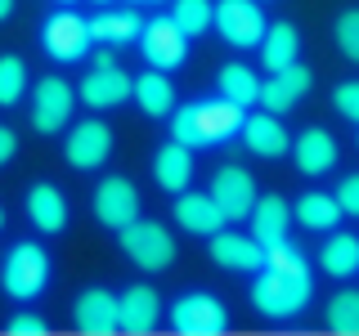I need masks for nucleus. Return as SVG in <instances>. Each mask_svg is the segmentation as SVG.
Listing matches in <instances>:
<instances>
[{"mask_svg":"<svg viewBox=\"0 0 359 336\" xmlns=\"http://www.w3.org/2000/svg\"><path fill=\"white\" fill-rule=\"evenodd\" d=\"M207 193L216 197V206H220L224 220H247L252 206H256V179H252L247 166H220V171L211 175Z\"/></svg>","mask_w":359,"mask_h":336,"instance_id":"ddd939ff","label":"nucleus"},{"mask_svg":"<svg viewBox=\"0 0 359 336\" xmlns=\"http://www.w3.org/2000/svg\"><path fill=\"white\" fill-rule=\"evenodd\" d=\"M153 179L157 188H166V193H184L189 184H194V148H184V144H162V148L153 153Z\"/></svg>","mask_w":359,"mask_h":336,"instance_id":"412c9836","label":"nucleus"},{"mask_svg":"<svg viewBox=\"0 0 359 336\" xmlns=\"http://www.w3.org/2000/svg\"><path fill=\"white\" fill-rule=\"evenodd\" d=\"M292 220H297L301 229H310V233H332L337 224H341V206H337L332 193H314V188H310V193L297 197Z\"/></svg>","mask_w":359,"mask_h":336,"instance_id":"bb28decb","label":"nucleus"},{"mask_svg":"<svg viewBox=\"0 0 359 336\" xmlns=\"http://www.w3.org/2000/svg\"><path fill=\"white\" fill-rule=\"evenodd\" d=\"M243 144L252 148L256 157H283L287 153V126L274 117V112H252V117H243Z\"/></svg>","mask_w":359,"mask_h":336,"instance_id":"4be33fe9","label":"nucleus"},{"mask_svg":"<svg viewBox=\"0 0 359 336\" xmlns=\"http://www.w3.org/2000/svg\"><path fill=\"white\" fill-rule=\"evenodd\" d=\"M59 5H76V0H59Z\"/></svg>","mask_w":359,"mask_h":336,"instance_id":"37998d69","label":"nucleus"},{"mask_svg":"<svg viewBox=\"0 0 359 336\" xmlns=\"http://www.w3.org/2000/svg\"><path fill=\"white\" fill-rule=\"evenodd\" d=\"M256 50H261V63L269 67V72H283L287 63L301 59V31L292 27V22H269Z\"/></svg>","mask_w":359,"mask_h":336,"instance_id":"a878e982","label":"nucleus"},{"mask_svg":"<svg viewBox=\"0 0 359 336\" xmlns=\"http://www.w3.org/2000/svg\"><path fill=\"white\" fill-rule=\"evenodd\" d=\"M229 328V309L211 291H189L171 305V332L180 336H220Z\"/></svg>","mask_w":359,"mask_h":336,"instance_id":"6e6552de","label":"nucleus"},{"mask_svg":"<svg viewBox=\"0 0 359 336\" xmlns=\"http://www.w3.org/2000/svg\"><path fill=\"white\" fill-rule=\"evenodd\" d=\"M252 238L269 246V242H278V238H287V229H292V206H287V197H278V193H269V197H256V206H252Z\"/></svg>","mask_w":359,"mask_h":336,"instance_id":"393cba45","label":"nucleus"},{"mask_svg":"<svg viewBox=\"0 0 359 336\" xmlns=\"http://www.w3.org/2000/svg\"><path fill=\"white\" fill-rule=\"evenodd\" d=\"M50 287V251L41 242H14L0 265V291L9 300H36Z\"/></svg>","mask_w":359,"mask_h":336,"instance_id":"7ed1b4c3","label":"nucleus"},{"mask_svg":"<svg viewBox=\"0 0 359 336\" xmlns=\"http://www.w3.org/2000/svg\"><path fill=\"white\" fill-rule=\"evenodd\" d=\"M292 157H297V171L301 175H328V171H337V157H341V148H337V139L323 126H310V130L297 134Z\"/></svg>","mask_w":359,"mask_h":336,"instance_id":"6ab92c4d","label":"nucleus"},{"mask_svg":"<svg viewBox=\"0 0 359 336\" xmlns=\"http://www.w3.org/2000/svg\"><path fill=\"white\" fill-rule=\"evenodd\" d=\"M355 144H359V130H355Z\"/></svg>","mask_w":359,"mask_h":336,"instance_id":"c03bdc74","label":"nucleus"},{"mask_svg":"<svg viewBox=\"0 0 359 336\" xmlns=\"http://www.w3.org/2000/svg\"><path fill=\"white\" fill-rule=\"evenodd\" d=\"M319 265H323L328 278H355L359 274V238L332 229L328 242H323V251H319Z\"/></svg>","mask_w":359,"mask_h":336,"instance_id":"cd10ccee","label":"nucleus"},{"mask_svg":"<svg viewBox=\"0 0 359 336\" xmlns=\"http://www.w3.org/2000/svg\"><path fill=\"white\" fill-rule=\"evenodd\" d=\"M332 108L341 112L346 121H355V126H359V81H341V85H337L332 90Z\"/></svg>","mask_w":359,"mask_h":336,"instance_id":"f704fd0d","label":"nucleus"},{"mask_svg":"<svg viewBox=\"0 0 359 336\" xmlns=\"http://www.w3.org/2000/svg\"><path fill=\"white\" fill-rule=\"evenodd\" d=\"M247 108H238L233 99H202V104H180L171 112V139L184 144V148H216V144H229L233 134L243 130Z\"/></svg>","mask_w":359,"mask_h":336,"instance_id":"f257e3e1","label":"nucleus"},{"mask_svg":"<svg viewBox=\"0 0 359 336\" xmlns=\"http://www.w3.org/2000/svg\"><path fill=\"white\" fill-rule=\"evenodd\" d=\"M27 220L36 224V233L54 238L67 229V197L59 184H32L27 188Z\"/></svg>","mask_w":359,"mask_h":336,"instance_id":"aec40b11","label":"nucleus"},{"mask_svg":"<svg viewBox=\"0 0 359 336\" xmlns=\"http://www.w3.org/2000/svg\"><path fill=\"white\" fill-rule=\"evenodd\" d=\"M130 85H135V76H126L117 63H95L81 76V85H76V99L95 112H108V108H121L130 99Z\"/></svg>","mask_w":359,"mask_h":336,"instance_id":"f8f14e48","label":"nucleus"},{"mask_svg":"<svg viewBox=\"0 0 359 336\" xmlns=\"http://www.w3.org/2000/svg\"><path fill=\"white\" fill-rule=\"evenodd\" d=\"M175 224L184 233H194V238H211L216 229H224V220L220 216V206H216V197L211 193H194V188H184V193H175Z\"/></svg>","mask_w":359,"mask_h":336,"instance_id":"a211bd4d","label":"nucleus"},{"mask_svg":"<svg viewBox=\"0 0 359 336\" xmlns=\"http://www.w3.org/2000/svg\"><path fill=\"white\" fill-rule=\"evenodd\" d=\"M265 269H278V274H310V260L292 238H278L265 246Z\"/></svg>","mask_w":359,"mask_h":336,"instance_id":"473e14b6","label":"nucleus"},{"mask_svg":"<svg viewBox=\"0 0 359 336\" xmlns=\"http://www.w3.org/2000/svg\"><path fill=\"white\" fill-rule=\"evenodd\" d=\"M130 5H162V0H130Z\"/></svg>","mask_w":359,"mask_h":336,"instance_id":"ea45409f","label":"nucleus"},{"mask_svg":"<svg viewBox=\"0 0 359 336\" xmlns=\"http://www.w3.org/2000/svg\"><path fill=\"white\" fill-rule=\"evenodd\" d=\"M112 130L104 126V121H76L72 130H67V139H63V157H67V166L72 171H99V166L112 157Z\"/></svg>","mask_w":359,"mask_h":336,"instance_id":"9d476101","label":"nucleus"},{"mask_svg":"<svg viewBox=\"0 0 359 336\" xmlns=\"http://www.w3.org/2000/svg\"><path fill=\"white\" fill-rule=\"evenodd\" d=\"M14 153H18V134L9 130V126H0V166L14 162Z\"/></svg>","mask_w":359,"mask_h":336,"instance_id":"4c0bfd02","label":"nucleus"},{"mask_svg":"<svg viewBox=\"0 0 359 336\" xmlns=\"http://www.w3.org/2000/svg\"><path fill=\"white\" fill-rule=\"evenodd\" d=\"M95 5H112V0H95Z\"/></svg>","mask_w":359,"mask_h":336,"instance_id":"79ce46f5","label":"nucleus"},{"mask_svg":"<svg viewBox=\"0 0 359 336\" xmlns=\"http://www.w3.org/2000/svg\"><path fill=\"white\" fill-rule=\"evenodd\" d=\"M211 27L220 31L224 45H233V50H256L269 27L261 0H216V9H211Z\"/></svg>","mask_w":359,"mask_h":336,"instance_id":"39448f33","label":"nucleus"},{"mask_svg":"<svg viewBox=\"0 0 359 336\" xmlns=\"http://www.w3.org/2000/svg\"><path fill=\"white\" fill-rule=\"evenodd\" d=\"M157 318H162V296H157L153 287L135 283L117 296V332L126 336H149L157 328Z\"/></svg>","mask_w":359,"mask_h":336,"instance_id":"2eb2a0df","label":"nucleus"},{"mask_svg":"<svg viewBox=\"0 0 359 336\" xmlns=\"http://www.w3.org/2000/svg\"><path fill=\"white\" fill-rule=\"evenodd\" d=\"M32 85V72L18 54H0V108H14Z\"/></svg>","mask_w":359,"mask_h":336,"instance_id":"c756f323","label":"nucleus"},{"mask_svg":"<svg viewBox=\"0 0 359 336\" xmlns=\"http://www.w3.org/2000/svg\"><path fill=\"white\" fill-rule=\"evenodd\" d=\"M140 50L144 63L157 67V72H180L189 63V36L180 31V22L171 14H157L140 27Z\"/></svg>","mask_w":359,"mask_h":336,"instance_id":"0eeeda50","label":"nucleus"},{"mask_svg":"<svg viewBox=\"0 0 359 336\" xmlns=\"http://www.w3.org/2000/svg\"><path fill=\"white\" fill-rule=\"evenodd\" d=\"M41 45H45V54H50L54 63H76V59L90 54L95 41H90V22L76 14L72 5H63L41 22Z\"/></svg>","mask_w":359,"mask_h":336,"instance_id":"423d86ee","label":"nucleus"},{"mask_svg":"<svg viewBox=\"0 0 359 336\" xmlns=\"http://www.w3.org/2000/svg\"><path fill=\"white\" fill-rule=\"evenodd\" d=\"M310 85H314L310 67L306 63H287L283 72H269V81H261V99H256V104L265 112H274V117H283V112H292L310 94Z\"/></svg>","mask_w":359,"mask_h":336,"instance_id":"4468645a","label":"nucleus"},{"mask_svg":"<svg viewBox=\"0 0 359 336\" xmlns=\"http://www.w3.org/2000/svg\"><path fill=\"white\" fill-rule=\"evenodd\" d=\"M9 14H14V0H0V22H5Z\"/></svg>","mask_w":359,"mask_h":336,"instance_id":"58836bf2","label":"nucleus"},{"mask_svg":"<svg viewBox=\"0 0 359 336\" xmlns=\"http://www.w3.org/2000/svg\"><path fill=\"white\" fill-rule=\"evenodd\" d=\"M72 85L63 81V76H41L36 81V94H32V130L36 134H59L67 130V121H72Z\"/></svg>","mask_w":359,"mask_h":336,"instance_id":"1a4fd4ad","label":"nucleus"},{"mask_svg":"<svg viewBox=\"0 0 359 336\" xmlns=\"http://www.w3.org/2000/svg\"><path fill=\"white\" fill-rule=\"evenodd\" d=\"M314 300L310 274H278V269H256L252 278V305L265 318H297Z\"/></svg>","mask_w":359,"mask_h":336,"instance_id":"f03ea898","label":"nucleus"},{"mask_svg":"<svg viewBox=\"0 0 359 336\" xmlns=\"http://www.w3.org/2000/svg\"><path fill=\"white\" fill-rule=\"evenodd\" d=\"M121 233V251H126V260L135 269H144V274H162V269H171L175 260V238H171V229L166 224H157V220H130L126 229H117Z\"/></svg>","mask_w":359,"mask_h":336,"instance_id":"20e7f679","label":"nucleus"},{"mask_svg":"<svg viewBox=\"0 0 359 336\" xmlns=\"http://www.w3.org/2000/svg\"><path fill=\"white\" fill-rule=\"evenodd\" d=\"M211 260L220 269H229V274H256V269H265V246L252 233L216 229L211 233Z\"/></svg>","mask_w":359,"mask_h":336,"instance_id":"dca6fc26","label":"nucleus"},{"mask_svg":"<svg viewBox=\"0 0 359 336\" xmlns=\"http://www.w3.org/2000/svg\"><path fill=\"white\" fill-rule=\"evenodd\" d=\"M86 22H90V41L99 45H130L140 41V27H144V18L135 9H112V5H99V14Z\"/></svg>","mask_w":359,"mask_h":336,"instance_id":"b1692460","label":"nucleus"},{"mask_svg":"<svg viewBox=\"0 0 359 336\" xmlns=\"http://www.w3.org/2000/svg\"><path fill=\"white\" fill-rule=\"evenodd\" d=\"M0 229H5V206H0Z\"/></svg>","mask_w":359,"mask_h":336,"instance_id":"a19ab883","label":"nucleus"},{"mask_svg":"<svg viewBox=\"0 0 359 336\" xmlns=\"http://www.w3.org/2000/svg\"><path fill=\"white\" fill-rule=\"evenodd\" d=\"M211 9H216L211 0H171V18L180 22V31H184L189 41L211 31Z\"/></svg>","mask_w":359,"mask_h":336,"instance_id":"7c9ffc66","label":"nucleus"},{"mask_svg":"<svg viewBox=\"0 0 359 336\" xmlns=\"http://www.w3.org/2000/svg\"><path fill=\"white\" fill-rule=\"evenodd\" d=\"M216 85H220V94L233 99L238 108H252L256 99H261V76H256L247 63H224L220 76H216Z\"/></svg>","mask_w":359,"mask_h":336,"instance_id":"c85d7f7f","label":"nucleus"},{"mask_svg":"<svg viewBox=\"0 0 359 336\" xmlns=\"http://www.w3.org/2000/svg\"><path fill=\"white\" fill-rule=\"evenodd\" d=\"M72 323L86 336H112L117 332V296L108 287H86L72 305Z\"/></svg>","mask_w":359,"mask_h":336,"instance_id":"f3484780","label":"nucleus"},{"mask_svg":"<svg viewBox=\"0 0 359 336\" xmlns=\"http://www.w3.org/2000/svg\"><path fill=\"white\" fill-rule=\"evenodd\" d=\"M323 318L337 336H359V291H337Z\"/></svg>","mask_w":359,"mask_h":336,"instance_id":"2f4dec72","label":"nucleus"},{"mask_svg":"<svg viewBox=\"0 0 359 336\" xmlns=\"http://www.w3.org/2000/svg\"><path fill=\"white\" fill-rule=\"evenodd\" d=\"M261 5H265V0H261Z\"/></svg>","mask_w":359,"mask_h":336,"instance_id":"a18cd8bd","label":"nucleus"},{"mask_svg":"<svg viewBox=\"0 0 359 336\" xmlns=\"http://www.w3.org/2000/svg\"><path fill=\"white\" fill-rule=\"evenodd\" d=\"M337 206H341V216H355L359 220V175H346L341 184H337Z\"/></svg>","mask_w":359,"mask_h":336,"instance_id":"c9c22d12","label":"nucleus"},{"mask_svg":"<svg viewBox=\"0 0 359 336\" xmlns=\"http://www.w3.org/2000/svg\"><path fill=\"white\" fill-rule=\"evenodd\" d=\"M130 99L140 104L144 117H171V112H175V85H171V72H157V67L140 72V76H135V85H130Z\"/></svg>","mask_w":359,"mask_h":336,"instance_id":"5701e85b","label":"nucleus"},{"mask_svg":"<svg viewBox=\"0 0 359 336\" xmlns=\"http://www.w3.org/2000/svg\"><path fill=\"white\" fill-rule=\"evenodd\" d=\"M337 50L351 63H359V9H346V14L337 18Z\"/></svg>","mask_w":359,"mask_h":336,"instance_id":"72a5a7b5","label":"nucleus"},{"mask_svg":"<svg viewBox=\"0 0 359 336\" xmlns=\"http://www.w3.org/2000/svg\"><path fill=\"white\" fill-rule=\"evenodd\" d=\"M95 220L104 229H126L130 220H140V188L126 175H108L95 184Z\"/></svg>","mask_w":359,"mask_h":336,"instance_id":"9b49d317","label":"nucleus"},{"mask_svg":"<svg viewBox=\"0 0 359 336\" xmlns=\"http://www.w3.org/2000/svg\"><path fill=\"white\" fill-rule=\"evenodd\" d=\"M9 332L14 336H45V318H36V314H14V318H9Z\"/></svg>","mask_w":359,"mask_h":336,"instance_id":"e433bc0d","label":"nucleus"}]
</instances>
